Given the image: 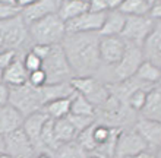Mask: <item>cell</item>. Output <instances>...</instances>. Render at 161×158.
Wrapping results in <instances>:
<instances>
[{"label":"cell","instance_id":"cell-1","mask_svg":"<svg viewBox=\"0 0 161 158\" xmlns=\"http://www.w3.org/2000/svg\"><path fill=\"white\" fill-rule=\"evenodd\" d=\"M98 34H66L62 41L66 59L75 78H91L100 70Z\"/></svg>","mask_w":161,"mask_h":158},{"label":"cell","instance_id":"cell-2","mask_svg":"<svg viewBox=\"0 0 161 158\" xmlns=\"http://www.w3.org/2000/svg\"><path fill=\"white\" fill-rule=\"evenodd\" d=\"M28 35L34 46H59L66 35L64 22L57 13L50 15L28 25Z\"/></svg>","mask_w":161,"mask_h":158},{"label":"cell","instance_id":"cell-3","mask_svg":"<svg viewBox=\"0 0 161 158\" xmlns=\"http://www.w3.org/2000/svg\"><path fill=\"white\" fill-rule=\"evenodd\" d=\"M41 70L47 76V85H57V84H63V82H70V79L75 78L60 44L53 46L48 54L42 59Z\"/></svg>","mask_w":161,"mask_h":158},{"label":"cell","instance_id":"cell-4","mask_svg":"<svg viewBox=\"0 0 161 158\" xmlns=\"http://www.w3.org/2000/svg\"><path fill=\"white\" fill-rule=\"evenodd\" d=\"M9 104L21 111L24 117L34 114L44 107L40 88H34L30 84H25L16 88H9Z\"/></svg>","mask_w":161,"mask_h":158},{"label":"cell","instance_id":"cell-5","mask_svg":"<svg viewBox=\"0 0 161 158\" xmlns=\"http://www.w3.org/2000/svg\"><path fill=\"white\" fill-rule=\"evenodd\" d=\"M144 62V53H142V47L135 46V44L126 43V50L123 54L122 60L119 63L113 66L110 72V84H119V82L127 81L130 78L135 76V73L138 72L139 66Z\"/></svg>","mask_w":161,"mask_h":158},{"label":"cell","instance_id":"cell-6","mask_svg":"<svg viewBox=\"0 0 161 158\" xmlns=\"http://www.w3.org/2000/svg\"><path fill=\"white\" fill-rule=\"evenodd\" d=\"M70 86L75 92L84 95L95 108L106 103L111 95L110 88L107 84L98 81L97 78H72Z\"/></svg>","mask_w":161,"mask_h":158},{"label":"cell","instance_id":"cell-7","mask_svg":"<svg viewBox=\"0 0 161 158\" xmlns=\"http://www.w3.org/2000/svg\"><path fill=\"white\" fill-rule=\"evenodd\" d=\"M155 24L157 22L153 21L149 16H126V24L120 37L126 43L142 47L154 31Z\"/></svg>","mask_w":161,"mask_h":158},{"label":"cell","instance_id":"cell-8","mask_svg":"<svg viewBox=\"0 0 161 158\" xmlns=\"http://www.w3.org/2000/svg\"><path fill=\"white\" fill-rule=\"evenodd\" d=\"M148 151L145 141L139 136L135 129H122L116 142L113 158H132L135 155Z\"/></svg>","mask_w":161,"mask_h":158},{"label":"cell","instance_id":"cell-9","mask_svg":"<svg viewBox=\"0 0 161 158\" xmlns=\"http://www.w3.org/2000/svg\"><path fill=\"white\" fill-rule=\"evenodd\" d=\"M126 50V41L122 37H100L98 53L101 66L113 68L122 60Z\"/></svg>","mask_w":161,"mask_h":158},{"label":"cell","instance_id":"cell-10","mask_svg":"<svg viewBox=\"0 0 161 158\" xmlns=\"http://www.w3.org/2000/svg\"><path fill=\"white\" fill-rule=\"evenodd\" d=\"M106 13L85 12L64 24L66 34H98L104 24Z\"/></svg>","mask_w":161,"mask_h":158},{"label":"cell","instance_id":"cell-11","mask_svg":"<svg viewBox=\"0 0 161 158\" xmlns=\"http://www.w3.org/2000/svg\"><path fill=\"white\" fill-rule=\"evenodd\" d=\"M4 152L12 158H34L35 150L25 132L19 129L4 136Z\"/></svg>","mask_w":161,"mask_h":158},{"label":"cell","instance_id":"cell-12","mask_svg":"<svg viewBox=\"0 0 161 158\" xmlns=\"http://www.w3.org/2000/svg\"><path fill=\"white\" fill-rule=\"evenodd\" d=\"M59 0H34L21 10V18L26 26L44 18L54 15L59 10Z\"/></svg>","mask_w":161,"mask_h":158},{"label":"cell","instance_id":"cell-13","mask_svg":"<svg viewBox=\"0 0 161 158\" xmlns=\"http://www.w3.org/2000/svg\"><path fill=\"white\" fill-rule=\"evenodd\" d=\"M133 129L139 133V136L142 138L148 146V151L154 152L158 148H161V123L160 122H154L149 119H139L135 122Z\"/></svg>","mask_w":161,"mask_h":158},{"label":"cell","instance_id":"cell-14","mask_svg":"<svg viewBox=\"0 0 161 158\" xmlns=\"http://www.w3.org/2000/svg\"><path fill=\"white\" fill-rule=\"evenodd\" d=\"M25 117L10 104L0 107V136H8L24 126Z\"/></svg>","mask_w":161,"mask_h":158},{"label":"cell","instance_id":"cell-15","mask_svg":"<svg viewBox=\"0 0 161 158\" xmlns=\"http://www.w3.org/2000/svg\"><path fill=\"white\" fill-rule=\"evenodd\" d=\"M48 119H50V117L42 110H40V111H37V113H34V114L25 117V120H24L22 130L25 132V135L31 141V144H32L35 151L41 150V146H40V136H41V130Z\"/></svg>","mask_w":161,"mask_h":158},{"label":"cell","instance_id":"cell-16","mask_svg":"<svg viewBox=\"0 0 161 158\" xmlns=\"http://www.w3.org/2000/svg\"><path fill=\"white\" fill-rule=\"evenodd\" d=\"M144 60L153 63L161 70V22L155 24V28L142 46Z\"/></svg>","mask_w":161,"mask_h":158},{"label":"cell","instance_id":"cell-17","mask_svg":"<svg viewBox=\"0 0 161 158\" xmlns=\"http://www.w3.org/2000/svg\"><path fill=\"white\" fill-rule=\"evenodd\" d=\"M28 76L30 73L24 66L22 57L16 56L15 60L3 70V84L9 88H16L28 84Z\"/></svg>","mask_w":161,"mask_h":158},{"label":"cell","instance_id":"cell-18","mask_svg":"<svg viewBox=\"0 0 161 158\" xmlns=\"http://www.w3.org/2000/svg\"><path fill=\"white\" fill-rule=\"evenodd\" d=\"M126 24V16L119 10H110L106 13L104 24L98 32L100 37H120Z\"/></svg>","mask_w":161,"mask_h":158},{"label":"cell","instance_id":"cell-19","mask_svg":"<svg viewBox=\"0 0 161 158\" xmlns=\"http://www.w3.org/2000/svg\"><path fill=\"white\" fill-rule=\"evenodd\" d=\"M141 114L144 119H149L161 123V82L154 85L148 91L147 103L141 111Z\"/></svg>","mask_w":161,"mask_h":158},{"label":"cell","instance_id":"cell-20","mask_svg":"<svg viewBox=\"0 0 161 158\" xmlns=\"http://www.w3.org/2000/svg\"><path fill=\"white\" fill-rule=\"evenodd\" d=\"M88 12V2H82V0H62L59 3V10H57V16L66 24V22L72 21L78 18L82 13Z\"/></svg>","mask_w":161,"mask_h":158},{"label":"cell","instance_id":"cell-21","mask_svg":"<svg viewBox=\"0 0 161 158\" xmlns=\"http://www.w3.org/2000/svg\"><path fill=\"white\" fill-rule=\"evenodd\" d=\"M153 8V2L149 0H125L119 6V12L125 16H148Z\"/></svg>","mask_w":161,"mask_h":158},{"label":"cell","instance_id":"cell-22","mask_svg":"<svg viewBox=\"0 0 161 158\" xmlns=\"http://www.w3.org/2000/svg\"><path fill=\"white\" fill-rule=\"evenodd\" d=\"M70 103H72V97H69V98H59V100L47 103L41 110L51 120L63 119V117H68L70 114Z\"/></svg>","mask_w":161,"mask_h":158},{"label":"cell","instance_id":"cell-23","mask_svg":"<svg viewBox=\"0 0 161 158\" xmlns=\"http://www.w3.org/2000/svg\"><path fill=\"white\" fill-rule=\"evenodd\" d=\"M53 130H54V136L60 145H62V144H66V142L75 141L78 136L76 130H75V128L72 126V123L69 122L68 117L53 120Z\"/></svg>","mask_w":161,"mask_h":158},{"label":"cell","instance_id":"cell-24","mask_svg":"<svg viewBox=\"0 0 161 158\" xmlns=\"http://www.w3.org/2000/svg\"><path fill=\"white\" fill-rule=\"evenodd\" d=\"M135 78L138 81L153 86V85H157V84L161 82V70L157 66H154L153 63L144 60L142 64L139 66V69H138V72L135 73Z\"/></svg>","mask_w":161,"mask_h":158},{"label":"cell","instance_id":"cell-25","mask_svg":"<svg viewBox=\"0 0 161 158\" xmlns=\"http://www.w3.org/2000/svg\"><path fill=\"white\" fill-rule=\"evenodd\" d=\"M89 152L82 148L76 141H70L62 145L54 151V158H88Z\"/></svg>","mask_w":161,"mask_h":158},{"label":"cell","instance_id":"cell-26","mask_svg":"<svg viewBox=\"0 0 161 158\" xmlns=\"http://www.w3.org/2000/svg\"><path fill=\"white\" fill-rule=\"evenodd\" d=\"M70 114L95 117V107L89 103L84 95L75 92L72 95V103H70Z\"/></svg>","mask_w":161,"mask_h":158},{"label":"cell","instance_id":"cell-27","mask_svg":"<svg viewBox=\"0 0 161 158\" xmlns=\"http://www.w3.org/2000/svg\"><path fill=\"white\" fill-rule=\"evenodd\" d=\"M21 10L16 0H0V21H10L21 16Z\"/></svg>","mask_w":161,"mask_h":158},{"label":"cell","instance_id":"cell-28","mask_svg":"<svg viewBox=\"0 0 161 158\" xmlns=\"http://www.w3.org/2000/svg\"><path fill=\"white\" fill-rule=\"evenodd\" d=\"M153 88V86H151ZM151 88H141V90H136L133 94L127 98V107L130 108L132 111L135 113H141L142 108L145 107L147 103V97H148V91Z\"/></svg>","mask_w":161,"mask_h":158},{"label":"cell","instance_id":"cell-29","mask_svg":"<svg viewBox=\"0 0 161 158\" xmlns=\"http://www.w3.org/2000/svg\"><path fill=\"white\" fill-rule=\"evenodd\" d=\"M68 119H69V122L72 123L73 128H75V130H76V135H79L80 132H84V130H86L88 128H91V126H94V124L97 123L95 117H91V116L69 114Z\"/></svg>","mask_w":161,"mask_h":158},{"label":"cell","instance_id":"cell-30","mask_svg":"<svg viewBox=\"0 0 161 158\" xmlns=\"http://www.w3.org/2000/svg\"><path fill=\"white\" fill-rule=\"evenodd\" d=\"M22 62H24V66L28 70V73L41 70V68H42V60L37 54H34L31 50L22 56Z\"/></svg>","mask_w":161,"mask_h":158},{"label":"cell","instance_id":"cell-31","mask_svg":"<svg viewBox=\"0 0 161 158\" xmlns=\"http://www.w3.org/2000/svg\"><path fill=\"white\" fill-rule=\"evenodd\" d=\"M28 84L34 88H42L47 85V76L42 70H37V72H31L28 76Z\"/></svg>","mask_w":161,"mask_h":158},{"label":"cell","instance_id":"cell-32","mask_svg":"<svg viewBox=\"0 0 161 158\" xmlns=\"http://www.w3.org/2000/svg\"><path fill=\"white\" fill-rule=\"evenodd\" d=\"M88 12H92V13L110 12L107 0H91V2H88Z\"/></svg>","mask_w":161,"mask_h":158},{"label":"cell","instance_id":"cell-33","mask_svg":"<svg viewBox=\"0 0 161 158\" xmlns=\"http://www.w3.org/2000/svg\"><path fill=\"white\" fill-rule=\"evenodd\" d=\"M18 56L16 50H9V52H0V69L4 70L9 64L12 63L15 57Z\"/></svg>","mask_w":161,"mask_h":158},{"label":"cell","instance_id":"cell-34","mask_svg":"<svg viewBox=\"0 0 161 158\" xmlns=\"http://www.w3.org/2000/svg\"><path fill=\"white\" fill-rule=\"evenodd\" d=\"M148 16L155 22H161V2H153V8Z\"/></svg>","mask_w":161,"mask_h":158},{"label":"cell","instance_id":"cell-35","mask_svg":"<svg viewBox=\"0 0 161 158\" xmlns=\"http://www.w3.org/2000/svg\"><path fill=\"white\" fill-rule=\"evenodd\" d=\"M51 47H53V46H32V47H31V52L34 53V54H37L40 59L42 60L47 54H48Z\"/></svg>","mask_w":161,"mask_h":158},{"label":"cell","instance_id":"cell-36","mask_svg":"<svg viewBox=\"0 0 161 158\" xmlns=\"http://www.w3.org/2000/svg\"><path fill=\"white\" fill-rule=\"evenodd\" d=\"M6 104H9V86L2 82L0 84V107Z\"/></svg>","mask_w":161,"mask_h":158},{"label":"cell","instance_id":"cell-37","mask_svg":"<svg viewBox=\"0 0 161 158\" xmlns=\"http://www.w3.org/2000/svg\"><path fill=\"white\" fill-rule=\"evenodd\" d=\"M132 158H154V154L151 151H144V152H141V154L135 155V157H132Z\"/></svg>","mask_w":161,"mask_h":158},{"label":"cell","instance_id":"cell-38","mask_svg":"<svg viewBox=\"0 0 161 158\" xmlns=\"http://www.w3.org/2000/svg\"><path fill=\"white\" fill-rule=\"evenodd\" d=\"M0 152H4V138L0 136Z\"/></svg>","mask_w":161,"mask_h":158},{"label":"cell","instance_id":"cell-39","mask_svg":"<svg viewBox=\"0 0 161 158\" xmlns=\"http://www.w3.org/2000/svg\"><path fill=\"white\" fill-rule=\"evenodd\" d=\"M35 158H51V155H48L47 152H40V154L37 155Z\"/></svg>","mask_w":161,"mask_h":158},{"label":"cell","instance_id":"cell-40","mask_svg":"<svg viewBox=\"0 0 161 158\" xmlns=\"http://www.w3.org/2000/svg\"><path fill=\"white\" fill-rule=\"evenodd\" d=\"M154 158H161V148H158L157 151H154Z\"/></svg>","mask_w":161,"mask_h":158},{"label":"cell","instance_id":"cell-41","mask_svg":"<svg viewBox=\"0 0 161 158\" xmlns=\"http://www.w3.org/2000/svg\"><path fill=\"white\" fill-rule=\"evenodd\" d=\"M0 158H12L10 155H8L6 152H0Z\"/></svg>","mask_w":161,"mask_h":158},{"label":"cell","instance_id":"cell-42","mask_svg":"<svg viewBox=\"0 0 161 158\" xmlns=\"http://www.w3.org/2000/svg\"><path fill=\"white\" fill-rule=\"evenodd\" d=\"M95 155H97L98 158H110V157H107V155H104V154H100V152H95Z\"/></svg>","mask_w":161,"mask_h":158},{"label":"cell","instance_id":"cell-43","mask_svg":"<svg viewBox=\"0 0 161 158\" xmlns=\"http://www.w3.org/2000/svg\"><path fill=\"white\" fill-rule=\"evenodd\" d=\"M2 82H3V70L0 69V84H2Z\"/></svg>","mask_w":161,"mask_h":158},{"label":"cell","instance_id":"cell-44","mask_svg":"<svg viewBox=\"0 0 161 158\" xmlns=\"http://www.w3.org/2000/svg\"><path fill=\"white\" fill-rule=\"evenodd\" d=\"M88 158H98V157H97V155H95V154H91Z\"/></svg>","mask_w":161,"mask_h":158},{"label":"cell","instance_id":"cell-45","mask_svg":"<svg viewBox=\"0 0 161 158\" xmlns=\"http://www.w3.org/2000/svg\"><path fill=\"white\" fill-rule=\"evenodd\" d=\"M34 158H35V157H34Z\"/></svg>","mask_w":161,"mask_h":158}]
</instances>
